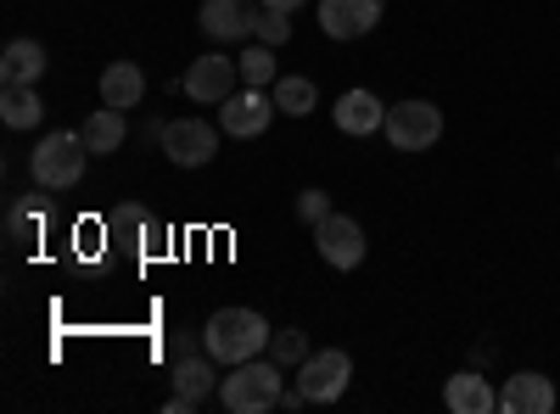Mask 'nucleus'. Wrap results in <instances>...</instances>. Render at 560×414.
<instances>
[{
    "label": "nucleus",
    "mask_w": 560,
    "mask_h": 414,
    "mask_svg": "<svg viewBox=\"0 0 560 414\" xmlns=\"http://www.w3.org/2000/svg\"><path fill=\"white\" fill-rule=\"evenodd\" d=\"M337 208H331V197H325V191H303L298 197V218L303 224H319V218H331Z\"/></svg>",
    "instance_id": "b1692460"
},
{
    "label": "nucleus",
    "mask_w": 560,
    "mask_h": 414,
    "mask_svg": "<svg viewBox=\"0 0 560 414\" xmlns=\"http://www.w3.org/2000/svg\"><path fill=\"white\" fill-rule=\"evenodd\" d=\"M236 79H242V62L236 57L208 51V57H197L191 68H185V96L202 102V107H219V102L236 96Z\"/></svg>",
    "instance_id": "0eeeda50"
},
{
    "label": "nucleus",
    "mask_w": 560,
    "mask_h": 414,
    "mask_svg": "<svg viewBox=\"0 0 560 414\" xmlns=\"http://www.w3.org/2000/svg\"><path fill=\"white\" fill-rule=\"evenodd\" d=\"M269 358L280 364V370H287V364H303L308 358V336L303 331H275L269 336Z\"/></svg>",
    "instance_id": "4be33fe9"
},
{
    "label": "nucleus",
    "mask_w": 560,
    "mask_h": 414,
    "mask_svg": "<svg viewBox=\"0 0 560 414\" xmlns=\"http://www.w3.org/2000/svg\"><path fill=\"white\" fill-rule=\"evenodd\" d=\"M499 409H504V414H549V409H555V381L538 376V370L510 376L504 392H499Z\"/></svg>",
    "instance_id": "f8f14e48"
},
{
    "label": "nucleus",
    "mask_w": 560,
    "mask_h": 414,
    "mask_svg": "<svg viewBox=\"0 0 560 414\" xmlns=\"http://www.w3.org/2000/svg\"><path fill=\"white\" fill-rule=\"evenodd\" d=\"M348 381H353V358H348L342 347H319V353H308V358L298 364V392H303V403H337V398L348 392Z\"/></svg>",
    "instance_id": "39448f33"
},
{
    "label": "nucleus",
    "mask_w": 560,
    "mask_h": 414,
    "mask_svg": "<svg viewBox=\"0 0 560 414\" xmlns=\"http://www.w3.org/2000/svg\"><path fill=\"white\" fill-rule=\"evenodd\" d=\"M382 134H387L393 152H432V146L443 141V113H438L432 102H398V107L387 113Z\"/></svg>",
    "instance_id": "20e7f679"
},
{
    "label": "nucleus",
    "mask_w": 560,
    "mask_h": 414,
    "mask_svg": "<svg viewBox=\"0 0 560 414\" xmlns=\"http://www.w3.org/2000/svg\"><path fill=\"white\" fill-rule=\"evenodd\" d=\"M269 319L258 314V308H219L208 326H202V347L224 364H247V358H258L264 347H269Z\"/></svg>",
    "instance_id": "f257e3e1"
},
{
    "label": "nucleus",
    "mask_w": 560,
    "mask_h": 414,
    "mask_svg": "<svg viewBox=\"0 0 560 414\" xmlns=\"http://www.w3.org/2000/svg\"><path fill=\"white\" fill-rule=\"evenodd\" d=\"M45 73V45L39 39H12L0 51V84H39Z\"/></svg>",
    "instance_id": "dca6fc26"
},
{
    "label": "nucleus",
    "mask_w": 560,
    "mask_h": 414,
    "mask_svg": "<svg viewBox=\"0 0 560 414\" xmlns=\"http://www.w3.org/2000/svg\"><path fill=\"white\" fill-rule=\"evenodd\" d=\"M84 146L96 152V157H107V152H124V134H129V118L118 113V107H96L84 118Z\"/></svg>",
    "instance_id": "a211bd4d"
},
{
    "label": "nucleus",
    "mask_w": 560,
    "mask_h": 414,
    "mask_svg": "<svg viewBox=\"0 0 560 414\" xmlns=\"http://www.w3.org/2000/svg\"><path fill=\"white\" fill-rule=\"evenodd\" d=\"M443 403H448L454 414H493V409H499V392L488 387V376L459 370V376L443 381Z\"/></svg>",
    "instance_id": "4468645a"
},
{
    "label": "nucleus",
    "mask_w": 560,
    "mask_h": 414,
    "mask_svg": "<svg viewBox=\"0 0 560 414\" xmlns=\"http://www.w3.org/2000/svg\"><path fill=\"white\" fill-rule=\"evenodd\" d=\"M84 157H90L84 134H73V129H51V134H45V141L34 146L28 174H34V186H39V191H73L79 179H84Z\"/></svg>",
    "instance_id": "7ed1b4c3"
},
{
    "label": "nucleus",
    "mask_w": 560,
    "mask_h": 414,
    "mask_svg": "<svg viewBox=\"0 0 560 414\" xmlns=\"http://www.w3.org/2000/svg\"><path fill=\"white\" fill-rule=\"evenodd\" d=\"M45 118V102L34 84H7V96H0V123L7 129H34Z\"/></svg>",
    "instance_id": "aec40b11"
},
{
    "label": "nucleus",
    "mask_w": 560,
    "mask_h": 414,
    "mask_svg": "<svg viewBox=\"0 0 560 414\" xmlns=\"http://www.w3.org/2000/svg\"><path fill=\"white\" fill-rule=\"evenodd\" d=\"M314 247H319V258L331 263V269H359V263H364V252H370L359 218H348V213L319 218V224H314Z\"/></svg>",
    "instance_id": "6e6552de"
},
{
    "label": "nucleus",
    "mask_w": 560,
    "mask_h": 414,
    "mask_svg": "<svg viewBox=\"0 0 560 414\" xmlns=\"http://www.w3.org/2000/svg\"><path fill=\"white\" fill-rule=\"evenodd\" d=\"M382 23V0H319V28L331 39H364Z\"/></svg>",
    "instance_id": "9b49d317"
},
{
    "label": "nucleus",
    "mask_w": 560,
    "mask_h": 414,
    "mask_svg": "<svg viewBox=\"0 0 560 414\" xmlns=\"http://www.w3.org/2000/svg\"><path fill=\"white\" fill-rule=\"evenodd\" d=\"M242 62V84H253V90H269L275 79H280V68H275V45H247V51L236 57Z\"/></svg>",
    "instance_id": "412c9836"
},
{
    "label": "nucleus",
    "mask_w": 560,
    "mask_h": 414,
    "mask_svg": "<svg viewBox=\"0 0 560 414\" xmlns=\"http://www.w3.org/2000/svg\"><path fill=\"white\" fill-rule=\"evenodd\" d=\"M269 96H275V107L287 113V118H308L314 102H319V90H314V79H303V73H280V79L269 84Z\"/></svg>",
    "instance_id": "6ab92c4d"
},
{
    "label": "nucleus",
    "mask_w": 560,
    "mask_h": 414,
    "mask_svg": "<svg viewBox=\"0 0 560 414\" xmlns=\"http://www.w3.org/2000/svg\"><path fill=\"white\" fill-rule=\"evenodd\" d=\"M253 39H264V45H287V39H292V12H269V7H264Z\"/></svg>",
    "instance_id": "5701e85b"
},
{
    "label": "nucleus",
    "mask_w": 560,
    "mask_h": 414,
    "mask_svg": "<svg viewBox=\"0 0 560 414\" xmlns=\"http://www.w3.org/2000/svg\"><path fill=\"white\" fill-rule=\"evenodd\" d=\"M264 7H269V12H298L303 0H264Z\"/></svg>",
    "instance_id": "393cba45"
},
{
    "label": "nucleus",
    "mask_w": 560,
    "mask_h": 414,
    "mask_svg": "<svg viewBox=\"0 0 560 414\" xmlns=\"http://www.w3.org/2000/svg\"><path fill=\"white\" fill-rule=\"evenodd\" d=\"M213 364H219V358H213L208 347H202V353H185V358L174 364V392H179L185 403H202V398L213 392V381H219Z\"/></svg>",
    "instance_id": "f3484780"
},
{
    "label": "nucleus",
    "mask_w": 560,
    "mask_h": 414,
    "mask_svg": "<svg viewBox=\"0 0 560 414\" xmlns=\"http://www.w3.org/2000/svg\"><path fill=\"white\" fill-rule=\"evenodd\" d=\"M158 146L168 152L174 168H208L213 152H219V134L202 118H174V123H163V141Z\"/></svg>",
    "instance_id": "423d86ee"
},
{
    "label": "nucleus",
    "mask_w": 560,
    "mask_h": 414,
    "mask_svg": "<svg viewBox=\"0 0 560 414\" xmlns=\"http://www.w3.org/2000/svg\"><path fill=\"white\" fill-rule=\"evenodd\" d=\"M140 96H147V73H140V62H107L102 73V107H140Z\"/></svg>",
    "instance_id": "2eb2a0df"
},
{
    "label": "nucleus",
    "mask_w": 560,
    "mask_h": 414,
    "mask_svg": "<svg viewBox=\"0 0 560 414\" xmlns=\"http://www.w3.org/2000/svg\"><path fill=\"white\" fill-rule=\"evenodd\" d=\"M275 96H269V90H236V96H230V102H219V129L224 134H236V141H253V134H264L269 123H275Z\"/></svg>",
    "instance_id": "1a4fd4ad"
},
{
    "label": "nucleus",
    "mask_w": 560,
    "mask_h": 414,
    "mask_svg": "<svg viewBox=\"0 0 560 414\" xmlns=\"http://www.w3.org/2000/svg\"><path fill=\"white\" fill-rule=\"evenodd\" d=\"M387 123V107H382V96L376 90H342V102H337V129L342 134H376Z\"/></svg>",
    "instance_id": "ddd939ff"
},
{
    "label": "nucleus",
    "mask_w": 560,
    "mask_h": 414,
    "mask_svg": "<svg viewBox=\"0 0 560 414\" xmlns=\"http://www.w3.org/2000/svg\"><path fill=\"white\" fill-rule=\"evenodd\" d=\"M219 403L230 414H269L280 403V364L275 358L230 364V376H219Z\"/></svg>",
    "instance_id": "f03ea898"
},
{
    "label": "nucleus",
    "mask_w": 560,
    "mask_h": 414,
    "mask_svg": "<svg viewBox=\"0 0 560 414\" xmlns=\"http://www.w3.org/2000/svg\"><path fill=\"white\" fill-rule=\"evenodd\" d=\"M258 12H264V0H202L197 23L208 39H253Z\"/></svg>",
    "instance_id": "9d476101"
}]
</instances>
